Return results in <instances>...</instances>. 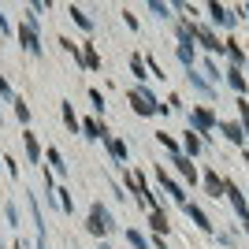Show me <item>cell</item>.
Masks as SVG:
<instances>
[{"instance_id":"obj_31","label":"cell","mask_w":249,"mask_h":249,"mask_svg":"<svg viewBox=\"0 0 249 249\" xmlns=\"http://www.w3.org/2000/svg\"><path fill=\"white\" fill-rule=\"evenodd\" d=\"M0 30H4V34H11V22L4 19V15H0Z\"/></svg>"},{"instance_id":"obj_21","label":"cell","mask_w":249,"mask_h":249,"mask_svg":"<svg viewBox=\"0 0 249 249\" xmlns=\"http://www.w3.org/2000/svg\"><path fill=\"white\" fill-rule=\"evenodd\" d=\"M145 67H149V63L142 60V56H130V74H134V78H149Z\"/></svg>"},{"instance_id":"obj_16","label":"cell","mask_w":249,"mask_h":249,"mask_svg":"<svg viewBox=\"0 0 249 249\" xmlns=\"http://www.w3.org/2000/svg\"><path fill=\"white\" fill-rule=\"evenodd\" d=\"M104 145H108V153H112L115 160H126V156H130V149H126V142H119V138H108Z\"/></svg>"},{"instance_id":"obj_1","label":"cell","mask_w":249,"mask_h":249,"mask_svg":"<svg viewBox=\"0 0 249 249\" xmlns=\"http://www.w3.org/2000/svg\"><path fill=\"white\" fill-rule=\"evenodd\" d=\"M130 108H134L138 115H156V112L167 115V104H160L145 86H134V89H130Z\"/></svg>"},{"instance_id":"obj_23","label":"cell","mask_w":249,"mask_h":249,"mask_svg":"<svg viewBox=\"0 0 249 249\" xmlns=\"http://www.w3.org/2000/svg\"><path fill=\"white\" fill-rule=\"evenodd\" d=\"M126 242H130L134 249H149V238L142 234V231H126Z\"/></svg>"},{"instance_id":"obj_34","label":"cell","mask_w":249,"mask_h":249,"mask_svg":"<svg viewBox=\"0 0 249 249\" xmlns=\"http://www.w3.org/2000/svg\"><path fill=\"white\" fill-rule=\"evenodd\" d=\"M101 249H112V246H101Z\"/></svg>"},{"instance_id":"obj_12","label":"cell","mask_w":249,"mask_h":249,"mask_svg":"<svg viewBox=\"0 0 249 249\" xmlns=\"http://www.w3.org/2000/svg\"><path fill=\"white\" fill-rule=\"evenodd\" d=\"M22 142H26V156H30V164L41 167V142H37V134H34V130H22Z\"/></svg>"},{"instance_id":"obj_15","label":"cell","mask_w":249,"mask_h":249,"mask_svg":"<svg viewBox=\"0 0 249 249\" xmlns=\"http://www.w3.org/2000/svg\"><path fill=\"white\" fill-rule=\"evenodd\" d=\"M219 130H223V134H227V142H234V145H242V142H246L242 123H219Z\"/></svg>"},{"instance_id":"obj_27","label":"cell","mask_w":249,"mask_h":249,"mask_svg":"<svg viewBox=\"0 0 249 249\" xmlns=\"http://www.w3.org/2000/svg\"><path fill=\"white\" fill-rule=\"evenodd\" d=\"M89 101H93V108L104 115V93H101V89H89Z\"/></svg>"},{"instance_id":"obj_9","label":"cell","mask_w":249,"mask_h":249,"mask_svg":"<svg viewBox=\"0 0 249 249\" xmlns=\"http://www.w3.org/2000/svg\"><path fill=\"white\" fill-rule=\"evenodd\" d=\"M182 212H186V216L194 219V223H197V227L205 231V234H216V223H212V219H208L205 212H201V208L194 205V201H186V205H182Z\"/></svg>"},{"instance_id":"obj_13","label":"cell","mask_w":249,"mask_h":249,"mask_svg":"<svg viewBox=\"0 0 249 249\" xmlns=\"http://www.w3.org/2000/svg\"><path fill=\"white\" fill-rule=\"evenodd\" d=\"M82 130H86V138H101V142H108V138H112L108 130H104V123H101V119H86V123H82Z\"/></svg>"},{"instance_id":"obj_14","label":"cell","mask_w":249,"mask_h":249,"mask_svg":"<svg viewBox=\"0 0 249 249\" xmlns=\"http://www.w3.org/2000/svg\"><path fill=\"white\" fill-rule=\"evenodd\" d=\"M227 82L234 86V89H238V93H246V89H249V82H246V74H242V67H234V63H231V67H227Z\"/></svg>"},{"instance_id":"obj_11","label":"cell","mask_w":249,"mask_h":249,"mask_svg":"<svg viewBox=\"0 0 249 249\" xmlns=\"http://www.w3.org/2000/svg\"><path fill=\"white\" fill-rule=\"evenodd\" d=\"M208 15H212V22H216V26H227V30L238 22L234 15H231V8H223V4H208Z\"/></svg>"},{"instance_id":"obj_19","label":"cell","mask_w":249,"mask_h":249,"mask_svg":"<svg viewBox=\"0 0 249 249\" xmlns=\"http://www.w3.org/2000/svg\"><path fill=\"white\" fill-rule=\"evenodd\" d=\"M186 78H190V86H194V89H197V93H205V97H212V86H208V82H205V78H201V74H194V71H190V74H186Z\"/></svg>"},{"instance_id":"obj_4","label":"cell","mask_w":249,"mask_h":249,"mask_svg":"<svg viewBox=\"0 0 249 249\" xmlns=\"http://www.w3.org/2000/svg\"><path fill=\"white\" fill-rule=\"evenodd\" d=\"M156 182H160V186H164V190H167V197L175 201V205H178V208L186 205V190L178 186V182H175V178H171V175H167L164 167H156Z\"/></svg>"},{"instance_id":"obj_28","label":"cell","mask_w":249,"mask_h":249,"mask_svg":"<svg viewBox=\"0 0 249 249\" xmlns=\"http://www.w3.org/2000/svg\"><path fill=\"white\" fill-rule=\"evenodd\" d=\"M205 71H208V78H212V82H219V67L212 60H205Z\"/></svg>"},{"instance_id":"obj_32","label":"cell","mask_w":249,"mask_h":249,"mask_svg":"<svg viewBox=\"0 0 249 249\" xmlns=\"http://www.w3.org/2000/svg\"><path fill=\"white\" fill-rule=\"evenodd\" d=\"M37 249H45V238H37Z\"/></svg>"},{"instance_id":"obj_26","label":"cell","mask_w":249,"mask_h":249,"mask_svg":"<svg viewBox=\"0 0 249 249\" xmlns=\"http://www.w3.org/2000/svg\"><path fill=\"white\" fill-rule=\"evenodd\" d=\"M238 112H242V130L249 134V101H246V97L238 101Z\"/></svg>"},{"instance_id":"obj_7","label":"cell","mask_w":249,"mask_h":249,"mask_svg":"<svg viewBox=\"0 0 249 249\" xmlns=\"http://www.w3.org/2000/svg\"><path fill=\"white\" fill-rule=\"evenodd\" d=\"M171 164H175V171H178V175H182V178H186L190 186L197 182V167H194V160H190L186 153H175V156H171Z\"/></svg>"},{"instance_id":"obj_17","label":"cell","mask_w":249,"mask_h":249,"mask_svg":"<svg viewBox=\"0 0 249 249\" xmlns=\"http://www.w3.org/2000/svg\"><path fill=\"white\" fill-rule=\"evenodd\" d=\"M149 227H153L156 234H167V231H171V223H167L164 212H149Z\"/></svg>"},{"instance_id":"obj_25","label":"cell","mask_w":249,"mask_h":249,"mask_svg":"<svg viewBox=\"0 0 249 249\" xmlns=\"http://www.w3.org/2000/svg\"><path fill=\"white\" fill-rule=\"evenodd\" d=\"M15 115H19V123H30V108H26V101H19V97H15Z\"/></svg>"},{"instance_id":"obj_22","label":"cell","mask_w":249,"mask_h":249,"mask_svg":"<svg viewBox=\"0 0 249 249\" xmlns=\"http://www.w3.org/2000/svg\"><path fill=\"white\" fill-rule=\"evenodd\" d=\"M45 156H49V164H52V171H60V175H67V164H63V156L56 153V149H49V153H45Z\"/></svg>"},{"instance_id":"obj_30","label":"cell","mask_w":249,"mask_h":249,"mask_svg":"<svg viewBox=\"0 0 249 249\" xmlns=\"http://www.w3.org/2000/svg\"><path fill=\"white\" fill-rule=\"evenodd\" d=\"M0 97H8V101H11V82L4 78V74H0Z\"/></svg>"},{"instance_id":"obj_2","label":"cell","mask_w":249,"mask_h":249,"mask_svg":"<svg viewBox=\"0 0 249 249\" xmlns=\"http://www.w3.org/2000/svg\"><path fill=\"white\" fill-rule=\"evenodd\" d=\"M86 231H89V234H97V238H101V234H112V231H115V219H112V212H108V208H104L101 201H97V205L89 208Z\"/></svg>"},{"instance_id":"obj_3","label":"cell","mask_w":249,"mask_h":249,"mask_svg":"<svg viewBox=\"0 0 249 249\" xmlns=\"http://www.w3.org/2000/svg\"><path fill=\"white\" fill-rule=\"evenodd\" d=\"M190 126H194L197 134H205V142H208V138H212V130L219 126V119L208 112V108H190Z\"/></svg>"},{"instance_id":"obj_20","label":"cell","mask_w":249,"mask_h":249,"mask_svg":"<svg viewBox=\"0 0 249 249\" xmlns=\"http://www.w3.org/2000/svg\"><path fill=\"white\" fill-rule=\"evenodd\" d=\"M63 123L71 126V130H78V126H82V123H78V115H74V108H71V101H63Z\"/></svg>"},{"instance_id":"obj_8","label":"cell","mask_w":249,"mask_h":249,"mask_svg":"<svg viewBox=\"0 0 249 249\" xmlns=\"http://www.w3.org/2000/svg\"><path fill=\"white\" fill-rule=\"evenodd\" d=\"M205 190H208V197H212V201H219V197H223V190H227V178H219L216 167H208V171H205Z\"/></svg>"},{"instance_id":"obj_24","label":"cell","mask_w":249,"mask_h":249,"mask_svg":"<svg viewBox=\"0 0 249 249\" xmlns=\"http://www.w3.org/2000/svg\"><path fill=\"white\" fill-rule=\"evenodd\" d=\"M71 19L78 22V26H82V30H93V22L86 19V11H82V8H74V4H71Z\"/></svg>"},{"instance_id":"obj_6","label":"cell","mask_w":249,"mask_h":249,"mask_svg":"<svg viewBox=\"0 0 249 249\" xmlns=\"http://www.w3.org/2000/svg\"><path fill=\"white\" fill-rule=\"evenodd\" d=\"M194 37L201 41V49H205V52H227V49H223V41H219L208 26H197V22H194Z\"/></svg>"},{"instance_id":"obj_10","label":"cell","mask_w":249,"mask_h":249,"mask_svg":"<svg viewBox=\"0 0 249 249\" xmlns=\"http://www.w3.org/2000/svg\"><path fill=\"white\" fill-rule=\"evenodd\" d=\"M182 153H186L190 160L201 156V153H205V138H201L197 130H186V134H182Z\"/></svg>"},{"instance_id":"obj_5","label":"cell","mask_w":249,"mask_h":249,"mask_svg":"<svg viewBox=\"0 0 249 249\" xmlns=\"http://www.w3.org/2000/svg\"><path fill=\"white\" fill-rule=\"evenodd\" d=\"M223 197H227L231 205H234V212L242 216V223H249V201H246V194H242V190L234 186L231 178H227V190H223Z\"/></svg>"},{"instance_id":"obj_18","label":"cell","mask_w":249,"mask_h":249,"mask_svg":"<svg viewBox=\"0 0 249 249\" xmlns=\"http://www.w3.org/2000/svg\"><path fill=\"white\" fill-rule=\"evenodd\" d=\"M82 63L89 67V71H97V67H101V52H97L93 45H86V49H82Z\"/></svg>"},{"instance_id":"obj_33","label":"cell","mask_w":249,"mask_h":249,"mask_svg":"<svg viewBox=\"0 0 249 249\" xmlns=\"http://www.w3.org/2000/svg\"><path fill=\"white\" fill-rule=\"evenodd\" d=\"M242 227H246V234H249V223H242Z\"/></svg>"},{"instance_id":"obj_29","label":"cell","mask_w":249,"mask_h":249,"mask_svg":"<svg viewBox=\"0 0 249 249\" xmlns=\"http://www.w3.org/2000/svg\"><path fill=\"white\" fill-rule=\"evenodd\" d=\"M149 11H156V15H164V19H167V11H171V8H167V4H160V0H153V4H149Z\"/></svg>"}]
</instances>
